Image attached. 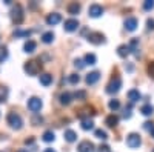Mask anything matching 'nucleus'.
Here are the masks:
<instances>
[{
    "label": "nucleus",
    "mask_w": 154,
    "mask_h": 152,
    "mask_svg": "<svg viewBox=\"0 0 154 152\" xmlns=\"http://www.w3.org/2000/svg\"><path fill=\"white\" fill-rule=\"evenodd\" d=\"M28 109L32 111V112H38L42 109V100L38 97H31L28 100Z\"/></svg>",
    "instance_id": "0eeeda50"
},
{
    "label": "nucleus",
    "mask_w": 154,
    "mask_h": 152,
    "mask_svg": "<svg viewBox=\"0 0 154 152\" xmlns=\"http://www.w3.org/2000/svg\"><path fill=\"white\" fill-rule=\"evenodd\" d=\"M146 26H148V29H154V19H148L146 20Z\"/></svg>",
    "instance_id": "58836bf2"
},
{
    "label": "nucleus",
    "mask_w": 154,
    "mask_h": 152,
    "mask_svg": "<svg viewBox=\"0 0 154 152\" xmlns=\"http://www.w3.org/2000/svg\"><path fill=\"white\" fill-rule=\"evenodd\" d=\"M86 40H88L89 43H93V45H100V43L105 42V35L100 34V32H89Z\"/></svg>",
    "instance_id": "423d86ee"
},
{
    "label": "nucleus",
    "mask_w": 154,
    "mask_h": 152,
    "mask_svg": "<svg viewBox=\"0 0 154 152\" xmlns=\"http://www.w3.org/2000/svg\"><path fill=\"white\" fill-rule=\"evenodd\" d=\"M60 20H62V16L59 14V12H53V14H49L46 17V23L49 25V26H54V25H57Z\"/></svg>",
    "instance_id": "ddd939ff"
},
{
    "label": "nucleus",
    "mask_w": 154,
    "mask_h": 152,
    "mask_svg": "<svg viewBox=\"0 0 154 152\" xmlns=\"http://www.w3.org/2000/svg\"><path fill=\"white\" fill-rule=\"evenodd\" d=\"M79 11H80V5L77 3V2H74V3H69V5H68V12H69L71 16L79 14Z\"/></svg>",
    "instance_id": "6ab92c4d"
},
{
    "label": "nucleus",
    "mask_w": 154,
    "mask_h": 152,
    "mask_svg": "<svg viewBox=\"0 0 154 152\" xmlns=\"http://www.w3.org/2000/svg\"><path fill=\"white\" fill-rule=\"evenodd\" d=\"M74 98L75 100H85L86 98V92L85 91H75L74 92Z\"/></svg>",
    "instance_id": "2f4dec72"
},
{
    "label": "nucleus",
    "mask_w": 154,
    "mask_h": 152,
    "mask_svg": "<svg viewBox=\"0 0 154 152\" xmlns=\"http://www.w3.org/2000/svg\"><path fill=\"white\" fill-rule=\"evenodd\" d=\"M23 8H22V5H16L14 8H12V11H11V19H12V22H14L16 25H20L22 22H23Z\"/></svg>",
    "instance_id": "f03ea898"
},
{
    "label": "nucleus",
    "mask_w": 154,
    "mask_h": 152,
    "mask_svg": "<svg viewBox=\"0 0 154 152\" xmlns=\"http://www.w3.org/2000/svg\"><path fill=\"white\" fill-rule=\"evenodd\" d=\"M94 135H96L97 138H100V140H106V138H108L106 132H105V131H102V129H96Z\"/></svg>",
    "instance_id": "c85d7f7f"
},
{
    "label": "nucleus",
    "mask_w": 154,
    "mask_h": 152,
    "mask_svg": "<svg viewBox=\"0 0 154 152\" xmlns=\"http://www.w3.org/2000/svg\"><path fill=\"white\" fill-rule=\"evenodd\" d=\"M105 123L109 126V128H116V126L119 124V117L114 115V114H111V115H108V117L105 118Z\"/></svg>",
    "instance_id": "2eb2a0df"
},
{
    "label": "nucleus",
    "mask_w": 154,
    "mask_h": 152,
    "mask_svg": "<svg viewBox=\"0 0 154 152\" xmlns=\"http://www.w3.org/2000/svg\"><path fill=\"white\" fill-rule=\"evenodd\" d=\"M63 137H65V140H66L68 143H74V142L77 140V134H75L72 129H66L65 134H63Z\"/></svg>",
    "instance_id": "dca6fc26"
},
{
    "label": "nucleus",
    "mask_w": 154,
    "mask_h": 152,
    "mask_svg": "<svg viewBox=\"0 0 154 152\" xmlns=\"http://www.w3.org/2000/svg\"><path fill=\"white\" fill-rule=\"evenodd\" d=\"M40 83L43 86H49L51 83H53V75L51 74H42L40 75Z\"/></svg>",
    "instance_id": "aec40b11"
},
{
    "label": "nucleus",
    "mask_w": 154,
    "mask_h": 152,
    "mask_svg": "<svg viewBox=\"0 0 154 152\" xmlns=\"http://www.w3.org/2000/svg\"><path fill=\"white\" fill-rule=\"evenodd\" d=\"M99 152H109V148L106 145H100L99 146Z\"/></svg>",
    "instance_id": "a19ab883"
},
{
    "label": "nucleus",
    "mask_w": 154,
    "mask_h": 152,
    "mask_svg": "<svg viewBox=\"0 0 154 152\" xmlns=\"http://www.w3.org/2000/svg\"><path fill=\"white\" fill-rule=\"evenodd\" d=\"M6 120H8V124L11 126L12 129H16V131L22 129L23 120H22V117L19 115V114H16V112H9V114H8V117H6Z\"/></svg>",
    "instance_id": "f257e3e1"
},
{
    "label": "nucleus",
    "mask_w": 154,
    "mask_h": 152,
    "mask_svg": "<svg viewBox=\"0 0 154 152\" xmlns=\"http://www.w3.org/2000/svg\"><path fill=\"white\" fill-rule=\"evenodd\" d=\"M6 95H8V89L6 88H0V103H3L6 100Z\"/></svg>",
    "instance_id": "473e14b6"
},
{
    "label": "nucleus",
    "mask_w": 154,
    "mask_h": 152,
    "mask_svg": "<svg viewBox=\"0 0 154 152\" xmlns=\"http://www.w3.org/2000/svg\"><path fill=\"white\" fill-rule=\"evenodd\" d=\"M99 80H100V72H99V71H93V72L86 74V79H85V82H86L89 86L96 85Z\"/></svg>",
    "instance_id": "1a4fd4ad"
},
{
    "label": "nucleus",
    "mask_w": 154,
    "mask_h": 152,
    "mask_svg": "<svg viewBox=\"0 0 154 152\" xmlns=\"http://www.w3.org/2000/svg\"><path fill=\"white\" fill-rule=\"evenodd\" d=\"M108 106H109L111 111H117V109L120 108V101H119V100H111L109 103H108Z\"/></svg>",
    "instance_id": "cd10ccee"
},
{
    "label": "nucleus",
    "mask_w": 154,
    "mask_h": 152,
    "mask_svg": "<svg viewBox=\"0 0 154 152\" xmlns=\"http://www.w3.org/2000/svg\"><path fill=\"white\" fill-rule=\"evenodd\" d=\"M140 145H142V138H140L139 134L133 132V134H130V135L126 137V146H128V148L136 149V148H139Z\"/></svg>",
    "instance_id": "20e7f679"
},
{
    "label": "nucleus",
    "mask_w": 154,
    "mask_h": 152,
    "mask_svg": "<svg viewBox=\"0 0 154 152\" xmlns=\"http://www.w3.org/2000/svg\"><path fill=\"white\" fill-rule=\"evenodd\" d=\"M83 61H85V65H96V61H97V58H96V55L94 54H85V57H83Z\"/></svg>",
    "instance_id": "5701e85b"
},
{
    "label": "nucleus",
    "mask_w": 154,
    "mask_h": 152,
    "mask_svg": "<svg viewBox=\"0 0 154 152\" xmlns=\"http://www.w3.org/2000/svg\"><path fill=\"white\" fill-rule=\"evenodd\" d=\"M43 152H56V151H54V149H51V148H46Z\"/></svg>",
    "instance_id": "c03bdc74"
},
{
    "label": "nucleus",
    "mask_w": 154,
    "mask_h": 152,
    "mask_svg": "<svg viewBox=\"0 0 154 152\" xmlns=\"http://www.w3.org/2000/svg\"><path fill=\"white\" fill-rule=\"evenodd\" d=\"M68 82H69L71 85H77V83L80 82L79 74H71V75H69V79H68Z\"/></svg>",
    "instance_id": "c756f323"
},
{
    "label": "nucleus",
    "mask_w": 154,
    "mask_h": 152,
    "mask_svg": "<svg viewBox=\"0 0 154 152\" xmlns=\"http://www.w3.org/2000/svg\"><path fill=\"white\" fill-rule=\"evenodd\" d=\"M6 58H8V49L3 46V48H0V63L5 61Z\"/></svg>",
    "instance_id": "7c9ffc66"
},
{
    "label": "nucleus",
    "mask_w": 154,
    "mask_h": 152,
    "mask_svg": "<svg viewBox=\"0 0 154 152\" xmlns=\"http://www.w3.org/2000/svg\"><path fill=\"white\" fill-rule=\"evenodd\" d=\"M94 128V121L89 120V118H83L82 120V129L83 131H91Z\"/></svg>",
    "instance_id": "412c9836"
},
{
    "label": "nucleus",
    "mask_w": 154,
    "mask_h": 152,
    "mask_svg": "<svg viewBox=\"0 0 154 152\" xmlns=\"http://www.w3.org/2000/svg\"><path fill=\"white\" fill-rule=\"evenodd\" d=\"M137 25H139V22H137L136 17H128V19L125 20V29H126V31H136Z\"/></svg>",
    "instance_id": "f8f14e48"
},
{
    "label": "nucleus",
    "mask_w": 154,
    "mask_h": 152,
    "mask_svg": "<svg viewBox=\"0 0 154 152\" xmlns=\"http://www.w3.org/2000/svg\"><path fill=\"white\" fill-rule=\"evenodd\" d=\"M14 35L16 37H29L31 35V31H28V29H16L14 31Z\"/></svg>",
    "instance_id": "bb28decb"
},
{
    "label": "nucleus",
    "mask_w": 154,
    "mask_h": 152,
    "mask_svg": "<svg viewBox=\"0 0 154 152\" xmlns=\"http://www.w3.org/2000/svg\"><path fill=\"white\" fill-rule=\"evenodd\" d=\"M148 74H149L151 77L154 79V61H152V63H149V65H148Z\"/></svg>",
    "instance_id": "4c0bfd02"
},
{
    "label": "nucleus",
    "mask_w": 154,
    "mask_h": 152,
    "mask_svg": "<svg viewBox=\"0 0 154 152\" xmlns=\"http://www.w3.org/2000/svg\"><path fill=\"white\" fill-rule=\"evenodd\" d=\"M125 69H126L128 72H131V71L134 69V66H133V65H125Z\"/></svg>",
    "instance_id": "79ce46f5"
},
{
    "label": "nucleus",
    "mask_w": 154,
    "mask_h": 152,
    "mask_svg": "<svg viewBox=\"0 0 154 152\" xmlns=\"http://www.w3.org/2000/svg\"><path fill=\"white\" fill-rule=\"evenodd\" d=\"M77 152H96V146L91 143V142H82L79 143V146H77Z\"/></svg>",
    "instance_id": "6e6552de"
},
{
    "label": "nucleus",
    "mask_w": 154,
    "mask_h": 152,
    "mask_svg": "<svg viewBox=\"0 0 154 152\" xmlns=\"http://www.w3.org/2000/svg\"><path fill=\"white\" fill-rule=\"evenodd\" d=\"M140 112H142L143 115L149 117V115H152V114H154V108L151 105H143L142 108H140Z\"/></svg>",
    "instance_id": "b1692460"
},
{
    "label": "nucleus",
    "mask_w": 154,
    "mask_h": 152,
    "mask_svg": "<svg viewBox=\"0 0 154 152\" xmlns=\"http://www.w3.org/2000/svg\"><path fill=\"white\" fill-rule=\"evenodd\" d=\"M74 66L79 68V69H83L86 65H85V61H83L82 58H75V60H74Z\"/></svg>",
    "instance_id": "72a5a7b5"
},
{
    "label": "nucleus",
    "mask_w": 154,
    "mask_h": 152,
    "mask_svg": "<svg viewBox=\"0 0 154 152\" xmlns=\"http://www.w3.org/2000/svg\"><path fill=\"white\" fill-rule=\"evenodd\" d=\"M71 98H72V95L69 92H62L60 94V103L62 105H69L71 103Z\"/></svg>",
    "instance_id": "4be33fe9"
},
{
    "label": "nucleus",
    "mask_w": 154,
    "mask_h": 152,
    "mask_svg": "<svg viewBox=\"0 0 154 152\" xmlns=\"http://www.w3.org/2000/svg\"><path fill=\"white\" fill-rule=\"evenodd\" d=\"M149 134H151V137H152V138H154V128H152V129H151V131H149Z\"/></svg>",
    "instance_id": "a18cd8bd"
},
{
    "label": "nucleus",
    "mask_w": 154,
    "mask_h": 152,
    "mask_svg": "<svg viewBox=\"0 0 154 152\" xmlns=\"http://www.w3.org/2000/svg\"><path fill=\"white\" fill-rule=\"evenodd\" d=\"M53 40H54V34L51 31H48V32H45L42 35V42L43 43H53Z\"/></svg>",
    "instance_id": "393cba45"
},
{
    "label": "nucleus",
    "mask_w": 154,
    "mask_h": 152,
    "mask_svg": "<svg viewBox=\"0 0 154 152\" xmlns=\"http://www.w3.org/2000/svg\"><path fill=\"white\" fill-rule=\"evenodd\" d=\"M34 143V138H26L25 140V145H32Z\"/></svg>",
    "instance_id": "37998d69"
},
{
    "label": "nucleus",
    "mask_w": 154,
    "mask_h": 152,
    "mask_svg": "<svg viewBox=\"0 0 154 152\" xmlns=\"http://www.w3.org/2000/svg\"><path fill=\"white\" fill-rule=\"evenodd\" d=\"M40 68H42V65H38V63L34 61V60L26 61V63H25V66H23L25 72H26L28 75H35L38 71H40Z\"/></svg>",
    "instance_id": "39448f33"
},
{
    "label": "nucleus",
    "mask_w": 154,
    "mask_h": 152,
    "mask_svg": "<svg viewBox=\"0 0 154 152\" xmlns=\"http://www.w3.org/2000/svg\"><path fill=\"white\" fill-rule=\"evenodd\" d=\"M131 108H133V105L130 103L126 108H125V112H123V118H130L131 117Z\"/></svg>",
    "instance_id": "c9c22d12"
},
{
    "label": "nucleus",
    "mask_w": 154,
    "mask_h": 152,
    "mask_svg": "<svg viewBox=\"0 0 154 152\" xmlns=\"http://www.w3.org/2000/svg\"><path fill=\"white\" fill-rule=\"evenodd\" d=\"M88 14L91 16V17H100L102 14H103V8H102L100 5H97V3H94V5H91L89 6V9H88Z\"/></svg>",
    "instance_id": "9d476101"
},
{
    "label": "nucleus",
    "mask_w": 154,
    "mask_h": 152,
    "mask_svg": "<svg viewBox=\"0 0 154 152\" xmlns=\"http://www.w3.org/2000/svg\"><path fill=\"white\" fill-rule=\"evenodd\" d=\"M63 28H65V31H68V32H72V31H75L77 28H79V22H77L75 19H68V20H65V23H63Z\"/></svg>",
    "instance_id": "9b49d317"
},
{
    "label": "nucleus",
    "mask_w": 154,
    "mask_h": 152,
    "mask_svg": "<svg viewBox=\"0 0 154 152\" xmlns=\"http://www.w3.org/2000/svg\"><path fill=\"white\" fill-rule=\"evenodd\" d=\"M35 42L34 40H28V42H25V45H23V49H25V52L26 54H32L34 51H35Z\"/></svg>",
    "instance_id": "f3484780"
},
{
    "label": "nucleus",
    "mask_w": 154,
    "mask_h": 152,
    "mask_svg": "<svg viewBox=\"0 0 154 152\" xmlns=\"http://www.w3.org/2000/svg\"><path fill=\"white\" fill-rule=\"evenodd\" d=\"M137 45H139V39H133V40L130 42V45H128V48H130V51H131V52H133V51H136Z\"/></svg>",
    "instance_id": "f704fd0d"
},
{
    "label": "nucleus",
    "mask_w": 154,
    "mask_h": 152,
    "mask_svg": "<svg viewBox=\"0 0 154 152\" xmlns=\"http://www.w3.org/2000/svg\"><path fill=\"white\" fill-rule=\"evenodd\" d=\"M140 98H142V95H140V92H139L137 89L128 91V100H130L131 103H136V101H139Z\"/></svg>",
    "instance_id": "4468645a"
},
{
    "label": "nucleus",
    "mask_w": 154,
    "mask_h": 152,
    "mask_svg": "<svg viewBox=\"0 0 154 152\" xmlns=\"http://www.w3.org/2000/svg\"><path fill=\"white\" fill-rule=\"evenodd\" d=\"M130 52H131V51H130V48H128V45H120V46L117 48V54H119V57H122V58H125Z\"/></svg>",
    "instance_id": "a211bd4d"
},
{
    "label": "nucleus",
    "mask_w": 154,
    "mask_h": 152,
    "mask_svg": "<svg viewBox=\"0 0 154 152\" xmlns=\"http://www.w3.org/2000/svg\"><path fill=\"white\" fill-rule=\"evenodd\" d=\"M19 152H28V151H25V149H20V151H19Z\"/></svg>",
    "instance_id": "49530a36"
},
{
    "label": "nucleus",
    "mask_w": 154,
    "mask_h": 152,
    "mask_svg": "<svg viewBox=\"0 0 154 152\" xmlns=\"http://www.w3.org/2000/svg\"><path fill=\"white\" fill-rule=\"evenodd\" d=\"M54 132L53 131H46L45 134H43V137H42V140L43 142H46V143H51V142H54Z\"/></svg>",
    "instance_id": "a878e982"
},
{
    "label": "nucleus",
    "mask_w": 154,
    "mask_h": 152,
    "mask_svg": "<svg viewBox=\"0 0 154 152\" xmlns=\"http://www.w3.org/2000/svg\"><path fill=\"white\" fill-rule=\"evenodd\" d=\"M152 152H154V149H152Z\"/></svg>",
    "instance_id": "de8ad7c7"
},
{
    "label": "nucleus",
    "mask_w": 154,
    "mask_h": 152,
    "mask_svg": "<svg viewBox=\"0 0 154 152\" xmlns=\"http://www.w3.org/2000/svg\"><path fill=\"white\" fill-rule=\"evenodd\" d=\"M152 8H154V2H152V0H146V2L143 3V9L149 11V9H152Z\"/></svg>",
    "instance_id": "e433bc0d"
},
{
    "label": "nucleus",
    "mask_w": 154,
    "mask_h": 152,
    "mask_svg": "<svg viewBox=\"0 0 154 152\" xmlns=\"http://www.w3.org/2000/svg\"><path fill=\"white\" fill-rule=\"evenodd\" d=\"M42 121H43V118H42V117H38V115H35V117L32 118V123H34V124H40Z\"/></svg>",
    "instance_id": "ea45409f"
},
{
    "label": "nucleus",
    "mask_w": 154,
    "mask_h": 152,
    "mask_svg": "<svg viewBox=\"0 0 154 152\" xmlns=\"http://www.w3.org/2000/svg\"><path fill=\"white\" fill-rule=\"evenodd\" d=\"M120 88H122V79L120 77H114L106 86V92L108 94H117L120 91Z\"/></svg>",
    "instance_id": "7ed1b4c3"
}]
</instances>
